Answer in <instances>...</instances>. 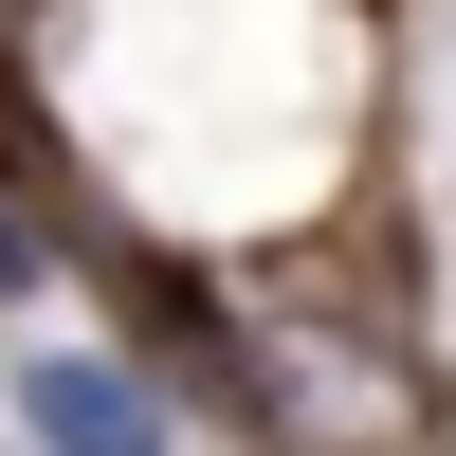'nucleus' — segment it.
I'll use <instances>...</instances> for the list:
<instances>
[{
	"instance_id": "nucleus-1",
	"label": "nucleus",
	"mask_w": 456,
	"mask_h": 456,
	"mask_svg": "<svg viewBox=\"0 0 456 456\" xmlns=\"http://www.w3.org/2000/svg\"><path fill=\"white\" fill-rule=\"evenodd\" d=\"M0 438L19 456H201V402H183L146 347L37 329V347H0Z\"/></svg>"
},
{
	"instance_id": "nucleus-2",
	"label": "nucleus",
	"mask_w": 456,
	"mask_h": 456,
	"mask_svg": "<svg viewBox=\"0 0 456 456\" xmlns=\"http://www.w3.org/2000/svg\"><path fill=\"white\" fill-rule=\"evenodd\" d=\"M55 256H73V219L37 201L19 165H0V311H19V292H55Z\"/></svg>"
},
{
	"instance_id": "nucleus-3",
	"label": "nucleus",
	"mask_w": 456,
	"mask_h": 456,
	"mask_svg": "<svg viewBox=\"0 0 456 456\" xmlns=\"http://www.w3.org/2000/svg\"><path fill=\"white\" fill-rule=\"evenodd\" d=\"M0 456H19V438H0Z\"/></svg>"
}]
</instances>
